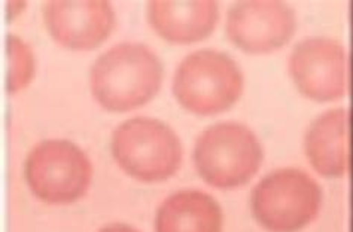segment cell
Returning <instances> with one entry per match:
<instances>
[{
	"label": "cell",
	"mask_w": 353,
	"mask_h": 232,
	"mask_svg": "<svg viewBox=\"0 0 353 232\" xmlns=\"http://www.w3.org/2000/svg\"><path fill=\"white\" fill-rule=\"evenodd\" d=\"M163 66L141 43H119L91 69L92 96L108 110L127 112L148 103L160 89Z\"/></svg>",
	"instance_id": "cell-1"
},
{
	"label": "cell",
	"mask_w": 353,
	"mask_h": 232,
	"mask_svg": "<svg viewBox=\"0 0 353 232\" xmlns=\"http://www.w3.org/2000/svg\"><path fill=\"white\" fill-rule=\"evenodd\" d=\"M258 137L245 125L221 123L200 134L194 149V164L201 179L218 189L246 184L263 162Z\"/></svg>",
	"instance_id": "cell-2"
},
{
	"label": "cell",
	"mask_w": 353,
	"mask_h": 232,
	"mask_svg": "<svg viewBox=\"0 0 353 232\" xmlns=\"http://www.w3.org/2000/svg\"><path fill=\"white\" fill-rule=\"evenodd\" d=\"M243 92V73L227 54L201 50L183 59L176 70L173 94L196 115H218L228 110Z\"/></svg>",
	"instance_id": "cell-3"
},
{
	"label": "cell",
	"mask_w": 353,
	"mask_h": 232,
	"mask_svg": "<svg viewBox=\"0 0 353 232\" xmlns=\"http://www.w3.org/2000/svg\"><path fill=\"white\" fill-rule=\"evenodd\" d=\"M112 155L121 169L141 182H163L179 170L182 145L161 120L133 118L112 137Z\"/></svg>",
	"instance_id": "cell-4"
},
{
	"label": "cell",
	"mask_w": 353,
	"mask_h": 232,
	"mask_svg": "<svg viewBox=\"0 0 353 232\" xmlns=\"http://www.w3.org/2000/svg\"><path fill=\"white\" fill-rule=\"evenodd\" d=\"M321 200V188L307 173L283 169L256 184L250 207L258 224L267 231L296 232L318 216Z\"/></svg>",
	"instance_id": "cell-5"
},
{
	"label": "cell",
	"mask_w": 353,
	"mask_h": 232,
	"mask_svg": "<svg viewBox=\"0 0 353 232\" xmlns=\"http://www.w3.org/2000/svg\"><path fill=\"white\" fill-rule=\"evenodd\" d=\"M92 169L87 155L69 140L36 145L26 161L32 192L48 204H69L85 195Z\"/></svg>",
	"instance_id": "cell-6"
},
{
	"label": "cell",
	"mask_w": 353,
	"mask_h": 232,
	"mask_svg": "<svg viewBox=\"0 0 353 232\" xmlns=\"http://www.w3.org/2000/svg\"><path fill=\"white\" fill-rule=\"evenodd\" d=\"M290 73L301 94L314 101L346 96L350 87V60L346 50L332 39L310 38L295 46Z\"/></svg>",
	"instance_id": "cell-7"
},
{
	"label": "cell",
	"mask_w": 353,
	"mask_h": 232,
	"mask_svg": "<svg viewBox=\"0 0 353 232\" xmlns=\"http://www.w3.org/2000/svg\"><path fill=\"white\" fill-rule=\"evenodd\" d=\"M228 38L249 54H265L282 48L295 33L292 9L274 0H248L230 9Z\"/></svg>",
	"instance_id": "cell-8"
},
{
	"label": "cell",
	"mask_w": 353,
	"mask_h": 232,
	"mask_svg": "<svg viewBox=\"0 0 353 232\" xmlns=\"http://www.w3.org/2000/svg\"><path fill=\"white\" fill-rule=\"evenodd\" d=\"M52 38L70 50H92L109 38L115 14L103 0H52L45 6Z\"/></svg>",
	"instance_id": "cell-9"
},
{
	"label": "cell",
	"mask_w": 353,
	"mask_h": 232,
	"mask_svg": "<svg viewBox=\"0 0 353 232\" xmlns=\"http://www.w3.org/2000/svg\"><path fill=\"white\" fill-rule=\"evenodd\" d=\"M352 115L347 109H332L313 120L305 134V154L313 169L323 178L349 173Z\"/></svg>",
	"instance_id": "cell-10"
},
{
	"label": "cell",
	"mask_w": 353,
	"mask_h": 232,
	"mask_svg": "<svg viewBox=\"0 0 353 232\" xmlns=\"http://www.w3.org/2000/svg\"><path fill=\"white\" fill-rule=\"evenodd\" d=\"M154 30L172 43L199 42L215 29L219 17L213 0H154L148 3Z\"/></svg>",
	"instance_id": "cell-11"
},
{
	"label": "cell",
	"mask_w": 353,
	"mask_h": 232,
	"mask_svg": "<svg viewBox=\"0 0 353 232\" xmlns=\"http://www.w3.org/2000/svg\"><path fill=\"white\" fill-rule=\"evenodd\" d=\"M222 210L209 193L188 189L167 198L157 211L155 232H222Z\"/></svg>",
	"instance_id": "cell-12"
},
{
	"label": "cell",
	"mask_w": 353,
	"mask_h": 232,
	"mask_svg": "<svg viewBox=\"0 0 353 232\" xmlns=\"http://www.w3.org/2000/svg\"><path fill=\"white\" fill-rule=\"evenodd\" d=\"M8 92H17L27 87L33 76V55L21 39L15 36H8Z\"/></svg>",
	"instance_id": "cell-13"
},
{
	"label": "cell",
	"mask_w": 353,
	"mask_h": 232,
	"mask_svg": "<svg viewBox=\"0 0 353 232\" xmlns=\"http://www.w3.org/2000/svg\"><path fill=\"white\" fill-rule=\"evenodd\" d=\"M99 232H139V231L124 224H112V225L105 226L103 229H100Z\"/></svg>",
	"instance_id": "cell-14"
}]
</instances>
